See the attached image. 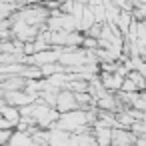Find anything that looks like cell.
I'll return each mask as SVG.
<instances>
[{"mask_svg":"<svg viewBox=\"0 0 146 146\" xmlns=\"http://www.w3.org/2000/svg\"><path fill=\"white\" fill-rule=\"evenodd\" d=\"M0 114H2V118L4 120H8L14 128L20 124V120H22V114H20V108H14V106H8V104H4L2 108H0Z\"/></svg>","mask_w":146,"mask_h":146,"instance_id":"5b68a950","label":"cell"},{"mask_svg":"<svg viewBox=\"0 0 146 146\" xmlns=\"http://www.w3.org/2000/svg\"><path fill=\"white\" fill-rule=\"evenodd\" d=\"M14 132H16V128H2L0 130V146H8L12 142Z\"/></svg>","mask_w":146,"mask_h":146,"instance_id":"30bf717a","label":"cell"},{"mask_svg":"<svg viewBox=\"0 0 146 146\" xmlns=\"http://www.w3.org/2000/svg\"><path fill=\"white\" fill-rule=\"evenodd\" d=\"M102 26H104V24H98V22H96L90 30H86V32H84V36L94 38V40H100V36H102Z\"/></svg>","mask_w":146,"mask_h":146,"instance_id":"8fae6325","label":"cell"},{"mask_svg":"<svg viewBox=\"0 0 146 146\" xmlns=\"http://www.w3.org/2000/svg\"><path fill=\"white\" fill-rule=\"evenodd\" d=\"M132 24H134V18H132V12L130 10H122L120 12V16H118V20H116V26H118V30L126 36L128 34V30L132 28Z\"/></svg>","mask_w":146,"mask_h":146,"instance_id":"8992f818","label":"cell"},{"mask_svg":"<svg viewBox=\"0 0 146 146\" xmlns=\"http://www.w3.org/2000/svg\"><path fill=\"white\" fill-rule=\"evenodd\" d=\"M134 146H146V138H138Z\"/></svg>","mask_w":146,"mask_h":146,"instance_id":"4fadbf2b","label":"cell"},{"mask_svg":"<svg viewBox=\"0 0 146 146\" xmlns=\"http://www.w3.org/2000/svg\"><path fill=\"white\" fill-rule=\"evenodd\" d=\"M10 144H12V146H36L34 140H32V136H30L28 132H18V130L14 132Z\"/></svg>","mask_w":146,"mask_h":146,"instance_id":"9c48e42d","label":"cell"},{"mask_svg":"<svg viewBox=\"0 0 146 146\" xmlns=\"http://www.w3.org/2000/svg\"><path fill=\"white\" fill-rule=\"evenodd\" d=\"M94 136L100 146H112V128H94Z\"/></svg>","mask_w":146,"mask_h":146,"instance_id":"52a82bcc","label":"cell"},{"mask_svg":"<svg viewBox=\"0 0 146 146\" xmlns=\"http://www.w3.org/2000/svg\"><path fill=\"white\" fill-rule=\"evenodd\" d=\"M72 138H74V142L78 146H100L98 140H96V136H94V130L92 132H84V134H76Z\"/></svg>","mask_w":146,"mask_h":146,"instance_id":"ba28073f","label":"cell"},{"mask_svg":"<svg viewBox=\"0 0 146 146\" xmlns=\"http://www.w3.org/2000/svg\"><path fill=\"white\" fill-rule=\"evenodd\" d=\"M76 4H82V6H90V0H74Z\"/></svg>","mask_w":146,"mask_h":146,"instance_id":"7c38bea8","label":"cell"},{"mask_svg":"<svg viewBox=\"0 0 146 146\" xmlns=\"http://www.w3.org/2000/svg\"><path fill=\"white\" fill-rule=\"evenodd\" d=\"M48 146H72V134L64 132L60 128L50 130V144Z\"/></svg>","mask_w":146,"mask_h":146,"instance_id":"277c9868","label":"cell"},{"mask_svg":"<svg viewBox=\"0 0 146 146\" xmlns=\"http://www.w3.org/2000/svg\"><path fill=\"white\" fill-rule=\"evenodd\" d=\"M54 108H56L60 114H66V112H74V110H78V104H76V96H74V92H70V90H60Z\"/></svg>","mask_w":146,"mask_h":146,"instance_id":"6da1fadb","label":"cell"},{"mask_svg":"<svg viewBox=\"0 0 146 146\" xmlns=\"http://www.w3.org/2000/svg\"><path fill=\"white\" fill-rule=\"evenodd\" d=\"M136 140L138 138L132 134V130H126V128L112 130V146H134Z\"/></svg>","mask_w":146,"mask_h":146,"instance_id":"3957f363","label":"cell"},{"mask_svg":"<svg viewBox=\"0 0 146 146\" xmlns=\"http://www.w3.org/2000/svg\"><path fill=\"white\" fill-rule=\"evenodd\" d=\"M98 78H100L102 86H104L108 92H112V94L120 92V90H122V84H124V80H126V78H122V76H118V74H108V72H100Z\"/></svg>","mask_w":146,"mask_h":146,"instance_id":"7a4b0ae2","label":"cell"}]
</instances>
